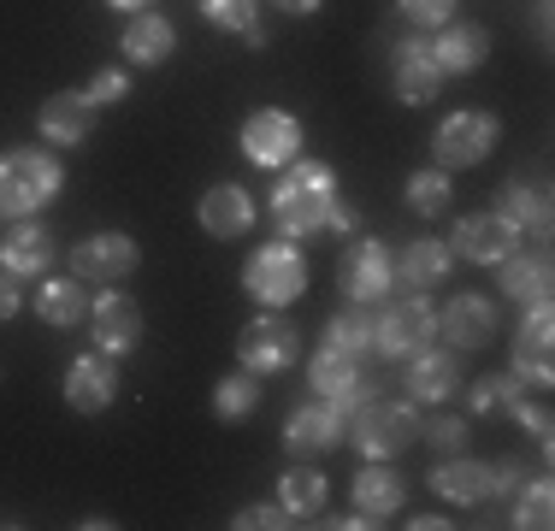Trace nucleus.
<instances>
[{
    "label": "nucleus",
    "mask_w": 555,
    "mask_h": 531,
    "mask_svg": "<svg viewBox=\"0 0 555 531\" xmlns=\"http://www.w3.org/2000/svg\"><path fill=\"white\" fill-rule=\"evenodd\" d=\"M272 224H278V236H320V231H337V236H349L354 231V212L343 207V195H337V171L325 166V159H289L284 166V178L272 183Z\"/></svg>",
    "instance_id": "obj_1"
},
{
    "label": "nucleus",
    "mask_w": 555,
    "mask_h": 531,
    "mask_svg": "<svg viewBox=\"0 0 555 531\" xmlns=\"http://www.w3.org/2000/svg\"><path fill=\"white\" fill-rule=\"evenodd\" d=\"M343 443L361 449V461H396L402 449L420 443L414 402H385V396H366V402L354 407V419H343Z\"/></svg>",
    "instance_id": "obj_2"
},
{
    "label": "nucleus",
    "mask_w": 555,
    "mask_h": 531,
    "mask_svg": "<svg viewBox=\"0 0 555 531\" xmlns=\"http://www.w3.org/2000/svg\"><path fill=\"white\" fill-rule=\"evenodd\" d=\"M65 183V166L48 148H18L0 159V219H30L36 207H48Z\"/></svg>",
    "instance_id": "obj_3"
},
{
    "label": "nucleus",
    "mask_w": 555,
    "mask_h": 531,
    "mask_svg": "<svg viewBox=\"0 0 555 531\" xmlns=\"http://www.w3.org/2000/svg\"><path fill=\"white\" fill-rule=\"evenodd\" d=\"M243 289L260 308H289V301L308 296V260L296 243H260L243 260Z\"/></svg>",
    "instance_id": "obj_4"
},
{
    "label": "nucleus",
    "mask_w": 555,
    "mask_h": 531,
    "mask_svg": "<svg viewBox=\"0 0 555 531\" xmlns=\"http://www.w3.org/2000/svg\"><path fill=\"white\" fill-rule=\"evenodd\" d=\"M431 337H438V308L426 301V289H414V296L390 301V308L378 313L373 354H385V361H408V354H420Z\"/></svg>",
    "instance_id": "obj_5"
},
{
    "label": "nucleus",
    "mask_w": 555,
    "mask_h": 531,
    "mask_svg": "<svg viewBox=\"0 0 555 531\" xmlns=\"http://www.w3.org/2000/svg\"><path fill=\"white\" fill-rule=\"evenodd\" d=\"M496 137H502L496 113H479V106H467V113H449L443 125H438V137H431V154H438L443 171H467V166H479V159H491Z\"/></svg>",
    "instance_id": "obj_6"
},
{
    "label": "nucleus",
    "mask_w": 555,
    "mask_h": 531,
    "mask_svg": "<svg viewBox=\"0 0 555 531\" xmlns=\"http://www.w3.org/2000/svg\"><path fill=\"white\" fill-rule=\"evenodd\" d=\"M243 154L255 159L260 171H284L289 159H301V118L284 113V106H255L243 118Z\"/></svg>",
    "instance_id": "obj_7"
},
{
    "label": "nucleus",
    "mask_w": 555,
    "mask_h": 531,
    "mask_svg": "<svg viewBox=\"0 0 555 531\" xmlns=\"http://www.w3.org/2000/svg\"><path fill=\"white\" fill-rule=\"evenodd\" d=\"M337 284L349 301H366V308H378V301L396 289V255L378 236H354L349 248H343L337 260Z\"/></svg>",
    "instance_id": "obj_8"
},
{
    "label": "nucleus",
    "mask_w": 555,
    "mask_h": 531,
    "mask_svg": "<svg viewBox=\"0 0 555 531\" xmlns=\"http://www.w3.org/2000/svg\"><path fill=\"white\" fill-rule=\"evenodd\" d=\"M296 325L284 319V308H260L255 319L243 325V342H236V361H243L248 372H284L289 361H296Z\"/></svg>",
    "instance_id": "obj_9"
},
{
    "label": "nucleus",
    "mask_w": 555,
    "mask_h": 531,
    "mask_svg": "<svg viewBox=\"0 0 555 531\" xmlns=\"http://www.w3.org/2000/svg\"><path fill=\"white\" fill-rule=\"evenodd\" d=\"M308 390L320 396V402H332L337 414H354V407L366 402V378H361V354H343L332 342H320L308 361Z\"/></svg>",
    "instance_id": "obj_10"
},
{
    "label": "nucleus",
    "mask_w": 555,
    "mask_h": 531,
    "mask_svg": "<svg viewBox=\"0 0 555 531\" xmlns=\"http://www.w3.org/2000/svg\"><path fill=\"white\" fill-rule=\"evenodd\" d=\"M137 266H142V248L125 231H95L72 248V277H83V284H118Z\"/></svg>",
    "instance_id": "obj_11"
},
{
    "label": "nucleus",
    "mask_w": 555,
    "mask_h": 531,
    "mask_svg": "<svg viewBox=\"0 0 555 531\" xmlns=\"http://www.w3.org/2000/svg\"><path fill=\"white\" fill-rule=\"evenodd\" d=\"M83 325H89V337H95V349L101 354H130L142 342V308L125 296V289H107V296H95L89 301V313H83Z\"/></svg>",
    "instance_id": "obj_12"
},
{
    "label": "nucleus",
    "mask_w": 555,
    "mask_h": 531,
    "mask_svg": "<svg viewBox=\"0 0 555 531\" xmlns=\"http://www.w3.org/2000/svg\"><path fill=\"white\" fill-rule=\"evenodd\" d=\"M118 402V361L101 349L77 354L72 366H65V407L72 414H107Z\"/></svg>",
    "instance_id": "obj_13"
},
{
    "label": "nucleus",
    "mask_w": 555,
    "mask_h": 531,
    "mask_svg": "<svg viewBox=\"0 0 555 531\" xmlns=\"http://www.w3.org/2000/svg\"><path fill=\"white\" fill-rule=\"evenodd\" d=\"M438 331L449 337L455 354L491 349L496 342V301L491 296H449V308L438 313Z\"/></svg>",
    "instance_id": "obj_14"
},
{
    "label": "nucleus",
    "mask_w": 555,
    "mask_h": 531,
    "mask_svg": "<svg viewBox=\"0 0 555 531\" xmlns=\"http://www.w3.org/2000/svg\"><path fill=\"white\" fill-rule=\"evenodd\" d=\"M343 443V414L332 402H320V396H313V402H301L296 414L284 419V449L296 461H313V455H332V449Z\"/></svg>",
    "instance_id": "obj_15"
},
{
    "label": "nucleus",
    "mask_w": 555,
    "mask_h": 531,
    "mask_svg": "<svg viewBox=\"0 0 555 531\" xmlns=\"http://www.w3.org/2000/svg\"><path fill=\"white\" fill-rule=\"evenodd\" d=\"M514 378L526 384H550L555 378V319H550V301H532L526 308V325L514 337Z\"/></svg>",
    "instance_id": "obj_16"
},
{
    "label": "nucleus",
    "mask_w": 555,
    "mask_h": 531,
    "mask_svg": "<svg viewBox=\"0 0 555 531\" xmlns=\"http://www.w3.org/2000/svg\"><path fill=\"white\" fill-rule=\"evenodd\" d=\"M514 248H520V231H514L508 219H496V212H467V219H455L449 255H461L473 266H496L502 255H514Z\"/></svg>",
    "instance_id": "obj_17"
},
{
    "label": "nucleus",
    "mask_w": 555,
    "mask_h": 531,
    "mask_svg": "<svg viewBox=\"0 0 555 531\" xmlns=\"http://www.w3.org/2000/svg\"><path fill=\"white\" fill-rule=\"evenodd\" d=\"M95 113L101 106L89 101V89H60V95H48V106L36 113V130H42V142H54V148H77V142H89V130H95Z\"/></svg>",
    "instance_id": "obj_18"
},
{
    "label": "nucleus",
    "mask_w": 555,
    "mask_h": 531,
    "mask_svg": "<svg viewBox=\"0 0 555 531\" xmlns=\"http://www.w3.org/2000/svg\"><path fill=\"white\" fill-rule=\"evenodd\" d=\"M390 72H396V101L402 106H431L443 89V72L438 60H431V42H396L390 48Z\"/></svg>",
    "instance_id": "obj_19"
},
{
    "label": "nucleus",
    "mask_w": 555,
    "mask_h": 531,
    "mask_svg": "<svg viewBox=\"0 0 555 531\" xmlns=\"http://www.w3.org/2000/svg\"><path fill=\"white\" fill-rule=\"evenodd\" d=\"M54 255H60L54 236L36 219H12V231H0V272H12V277H48Z\"/></svg>",
    "instance_id": "obj_20"
},
{
    "label": "nucleus",
    "mask_w": 555,
    "mask_h": 531,
    "mask_svg": "<svg viewBox=\"0 0 555 531\" xmlns=\"http://www.w3.org/2000/svg\"><path fill=\"white\" fill-rule=\"evenodd\" d=\"M402 384H408V402H449V396L461 390V354L426 342L420 354H408Z\"/></svg>",
    "instance_id": "obj_21"
},
{
    "label": "nucleus",
    "mask_w": 555,
    "mask_h": 531,
    "mask_svg": "<svg viewBox=\"0 0 555 531\" xmlns=\"http://www.w3.org/2000/svg\"><path fill=\"white\" fill-rule=\"evenodd\" d=\"M431 60H438V72H443V77H467V72H479V65L491 60V30H485V24H461V18H449L443 30H438V42H431Z\"/></svg>",
    "instance_id": "obj_22"
},
{
    "label": "nucleus",
    "mask_w": 555,
    "mask_h": 531,
    "mask_svg": "<svg viewBox=\"0 0 555 531\" xmlns=\"http://www.w3.org/2000/svg\"><path fill=\"white\" fill-rule=\"evenodd\" d=\"M118 48H125V65H142V72H154V65L171 60V48H178V30H171V18L160 12H130L125 36H118Z\"/></svg>",
    "instance_id": "obj_23"
},
{
    "label": "nucleus",
    "mask_w": 555,
    "mask_h": 531,
    "mask_svg": "<svg viewBox=\"0 0 555 531\" xmlns=\"http://www.w3.org/2000/svg\"><path fill=\"white\" fill-rule=\"evenodd\" d=\"M195 219H202L207 236L231 243V236H248V224H255V202H248L243 183H214V190L202 195V207H195Z\"/></svg>",
    "instance_id": "obj_24"
},
{
    "label": "nucleus",
    "mask_w": 555,
    "mask_h": 531,
    "mask_svg": "<svg viewBox=\"0 0 555 531\" xmlns=\"http://www.w3.org/2000/svg\"><path fill=\"white\" fill-rule=\"evenodd\" d=\"M496 284H502V296L520 301V308L550 301V255H526V248L502 255V260H496Z\"/></svg>",
    "instance_id": "obj_25"
},
{
    "label": "nucleus",
    "mask_w": 555,
    "mask_h": 531,
    "mask_svg": "<svg viewBox=\"0 0 555 531\" xmlns=\"http://www.w3.org/2000/svg\"><path fill=\"white\" fill-rule=\"evenodd\" d=\"M402 502H408V484H402V472H390V461H366V467L354 472V508L361 514L390 520Z\"/></svg>",
    "instance_id": "obj_26"
},
{
    "label": "nucleus",
    "mask_w": 555,
    "mask_h": 531,
    "mask_svg": "<svg viewBox=\"0 0 555 531\" xmlns=\"http://www.w3.org/2000/svg\"><path fill=\"white\" fill-rule=\"evenodd\" d=\"M431 490H438L443 502H455V508H479V502H491V467H485V461L449 455L443 467L431 472Z\"/></svg>",
    "instance_id": "obj_27"
},
{
    "label": "nucleus",
    "mask_w": 555,
    "mask_h": 531,
    "mask_svg": "<svg viewBox=\"0 0 555 531\" xmlns=\"http://www.w3.org/2000/svg\"><path fill=\"white\" fill-rule=\"evenodd\" d=\"M449 266H455L449 243H438V236H420V243H408L402 255H396V284H408V289H438L443 277H449Z\"/></svg>",
    "instance_id": "obj_28"
},
{
    "label": "nucleus",
    "mask_w": 555,
    "mask_h": 531,
    "mask_svg": "<svg viewBox=\"0 0 555 531\" xmlns=\"http://www.w3.org/2000/svg\"><path fill=\"white\" fill-rule=\"evenodd\" d=\"M83 313H89V289H83V277H54L48 272V284L36 289V319L42 325H83Z\"/></svg>",
    "instance_id": "obj_29"
},
{
    "label": "nucleus",
    "mask_w": 555,
    "mask_h": 531,
    "mask_svg": "<svg viewBox=\"0 0 555 531\" xmlns=\"http://www.w3.org/2000/svg\"><path fill=\"white\" fill-rule=\"evenodd\" d=\"M278 502H284L289 520H320L325 502H332V484H325V472H313L308 461H301V467H289L278 478Z\"/></svg>",
    "instance_id": "obj_30"
},
{
    "label": "nucleus",
    "mask_w": 555,
    "mask_h": 531,
    "mask_svg": "<svg viewBox=\"0 0 555 531\" xmlns=\"http://www.w3.org/2000/svg\"><path fill=\"white\" fill-rule=\"evenodd\" d=\"M496 219H508L514 224V231H544V224H550V202H544V190H538V183H526V178H508V183H502V190H496Z\"/></svg>",
    "instance_id": "obj_31"
},
{
    "label": "nucleus",
    "mask_w": 555,
    "mask_h": 531,
    "mask_svg": "<svg viewBox=\"0 0 555 531\" xmlns=\"http://www.w3.org/2000/svg\"><path fill=\"white\" fill-rule=\"evenodd\" d=\"M373 337H378V308H366V301H349L343 313H332L325 319V342L332 349H343V354H373Z\"/></svg>",
    "instance_id": "obj_32"
},
{
    "label": "nucleus",
    "mask_w": 555,
    "mask_h": 531,
    "mask_svg": "<svg viewBox=\"0 0 555 531\" xmlns=\"http://www.w3.org/2000/svg\"><path fill=\"white\" fill-rule=\"evenodd\" d=\"M260 407V372H248V366H236L231 378H219V390H214V414L224 425H236V419H248Z\"/></svg>",
    "instance_id": "obj_33"
},
{
    "label": "nucleus",
    "mask_w": 555,
    "mask_h": 531,
    "mask_svg": "<svg viewBox=\"0 0 555 531\" xmlns=\"http://www.w3.org/2000/svg\"><path fill=\"white\" fill-rule=\"evenodd\" d=\"M508 502H514V508H508V526H520V531H550V526H555V490H550V478L520 484Z\"/></svg>",
    "instance_id": "obj_34"
},
{
    "label": "nucleus",
    "mask_w": 555,
    "mask_h": 531,
    "mask_svg": "<svg viewBox=\"0 0 555 531\" xmlns=\"http://www.w3.org/2000/svg\"><path fill=\"white\" fill-rule=\"evenodd\" d=\"M514 425H526L532 437H550V384H526V378H514V390H508V407H502Z\"/></svg>",
    "instance_id": "obj_35"
},
{
    "label": "nucleus",
    "mask_w": 555,
    "mask_h": 531,
    "mask_svg": "<svg viewBox=\"0 0 555 531\" xmlns=\"http://www.w3.org/2000/svg\"><path fill=\"white\" fill-rule=\"evenodd\" d=\"M449 202H455V183H449L443 166H420L414 178H408V207L420 212V219H438V212H449Z\"/></svg>",
    "instance_id": "obj_36"
},
{
    "label": "nucleus",
    "mask_w": 555,
    "mask_h": 531,
    "mask_svg": "<svg viewBox=\"0 0 555 531\" xmlns=\"http://www.w3.org/2000/svg\"><path fill=\"white\" fill-rule=\"evenodd\" d=\"M195 7H202V18L214 24V30H224V36L248 30V24L260 18V0H195Z\"/></svg>",
    "instance_id": "obj_37"
},
{
    "label": "nucleus",
    "mask_w": 555,
    "mask_h": 531,
    "mask_svg": "<svg viewBox=\"0 0 555 531\" xmlns=\"http://www.w3.org/2000/svg\"><path fill=\"white\" fill-rule=\"evenodd\" d=\"M402 7L408 24H420V30H443L449 18H455V0H396Z\"/></svg>",
    "instance_id": "obj_38"
},
{
    "label": "nucleus",
    "mask_w": 555,
    "mask_h": 531,
    "mask_svg": "<svg viewBox=\"0 0 555 531\" xmlns=\"http://www.w3.org/2000/svg\"><path fill=\"white\" fill-rule=\"evenodd\" d=\"M231 526L236 531H284V526H296V520L284 514V502H255V508H243Z\"/></svg>",
    "instance_id": "obj_39"
},
{
    "label": "nucleus",
    "mask_w": 555,
    "mask_h": 531,
    "mask_svg": "<svg viewBox=\"0 0 555 531\" xmlns=\"http://www.w3.org/2000/svg\"><path fill=\"white\" fill-rule=\"evenodd\" d=\"M125 95H130V72H125V65H101L95 83H89V101L113 106V101H125Z\"/></svg>",
    "instance_id": "obj_40"
},
{
    "label": "nucleus",
    "mask_w": 555,
    "mask_h": 531,
    "mask_svg": "<svg viewBox=\"0 0 555 531\" xmlns=\"http://www.w3.org/2000/svg\"><path fill=\"white\" fill-rule=\"evenodd\" d=\"M420 431H426V443L443 449V455H455V449L467 443V419H455V414H438L431 425H420Z\"/></svg>",
    "instance_id": "obj_41"
},
{
    "label": "nucleus",
    "mask_w": 555,
    "mask_h": 531,
    "mask_svg": "<svg viewBox=\"0 0 555 531\" xmlns=\"http://www.w3.org/2000/svg\"><path fill=\"white\" fill-rule=\"evenodd\" d=\"M508 390H514V378H479L473 384V414H496V407H508Z\"/></svg>",
    "instance_id": "obj_42"
},
{
    "label": "nucleus",
    "mask_w": 555,
    "mask_h": 531,
    "mask_svg": "<svg viewBox=\"0 0 555 531\" xmlns=\"http://www.w3.org/2000/svg\"><path fill=\"white\" fill-rule=\"evenodd\" d=\"M514 490H520V467H514V461H496V467H491V502L514 496Z\"/></svg>",
    "instance_id": "obj_43"
},
{
    "label": "nucleus",
    "mask_w": 555,
    "mask_h": 531,
    "mask_svg": "<svg viewBox=\"0 0 555 531\" xmlns=\"http://www.w3.org/2000/svg\"><path fill=\"white\" fill-rule=\"evenodd\" d=\"M18 308H24L18 277H12V272H0V325H7V319H18Z\"/></svg>",
    "instance_id": "obj_44"
},
{
    "label": "nucleus",
    "mask_w": 555,
    "mask_h": 531,
    "mask_svg": "<svg viewBox=\"0 0 555 531\" xmlns=\"http://www.w3.org/2000/svg\"><path fill=\"white\" fill-rule=\"evenodd\" d=\"M278 12H284V18H313V12H320V0H272Z\"/></svg>",
    "instance_id": "obj_45"
},
{
    "label": "nucleus",
    "mask_w": 555,
    "mask_h": 531,
    "mask_svg": "<svg viewBox=\"0 0 555 531\" xmlns=\"http://www.w3.org/2000/svg\"><path fill=\"white\" fill-rule=\"evenodd\" d=\"M408 526H414V531H443L449 520H438V514H420V520H408Z\"/></svg>",
    "instance_id": "obj_46"
},
{
    "label": "nucleus",
    "mask_w": 555,
    "mask_h": 531,
    "mask_svg": "<svg viewBox=\"0 0 555 531\" xmlns=\"http://www.w3.org/2000/svg\"><path fill=\"white\" fill-rule=\"evenodd\" d=\"M113 12H149V0H107Z\"/></svg>",
    "instance_id": "obj_47"
}]
</instances>
